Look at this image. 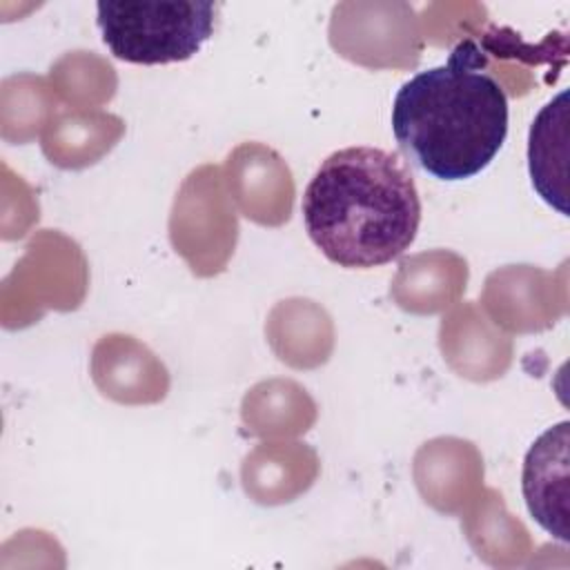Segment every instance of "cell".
<instances>
[{
    "label": "cell",
    "mask_w": 570,
    "mask_h": 570,
    "mask_svg": "<svg viewBox=\"0 0 570 570\" xmlns=\"http://www.w3.org/2000/svg\"><path fill=\"white\" fill-rule=\"evenodd\" d=\"M216 2H98L96 24L109 51L134 65L189 60L214 33Z\"/></svg>",
    "instance_id": "3957f363"
},
{
    "label": "cell",
    "mask_w": 570,
    "mask_h": 570,
    "mask_svg": "<svg viewBox=\"0 0 570 570\" xmlns=\"http://www.w3.org/2000/svg\"><path fill=\"white\" fill-rule=\"evenodd\" d=\"M568 421L546 430L523 463V497L534 521L568 541Z\"/></svg>",
    "instance_id": "277c9868"
},
{
    "label": "cell",
    "mask_w": 570,
    "mask_h": 570,
    "mask_svg": "<svg viewBox=\"0 0 570 570\" xmlns=\"http://www.w3.org/2000/svg\"><path fill=\"white\" fill-rule=\"evenodd\" d=\"M303 223L323 256L370 269L399 258L416 238L421 198L410 167L379 147L330 154L303 194Z\"/></svg>",
    "instance_id": "6da1fadb"
},
{
    "label": "cell",
    "mask_w": 570,
    "mask_h": 570,
    "mask_svg": "<svg viewBox=\"0 0 570 570\" xmlns=\"http://www.w3.org/2000/svg\"><path fill=\"white\" fill-rule=\"evenodd\" d=\"M568 91L554 96L532 120L528 167L532 187L561 216H568Z\"/></svg>",
    "instance_id": "5b68a950"
},
{
    "label": "cell",
    "mask_w": 570,
    "mask_h": 570,
    "mask_svg": "<svg viewBox=\"0 0 570 570\" xmlns=\"http://www.w3.org/2000/svg\"><path fill=\"white\" fill-rule=\"evenodd\" d=\"M483 65L479 45L461 40L445 65L419 71L394 96L399 147L439 180L476 176L505 142L508 96Z\"/></svg>",
    "instance_id": "7a4b0ae2"
}]
</instances>
